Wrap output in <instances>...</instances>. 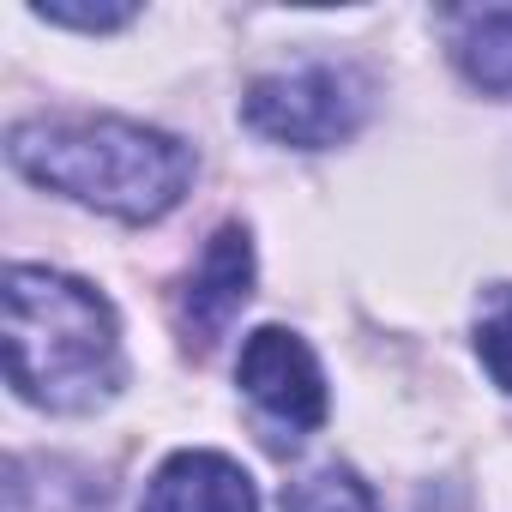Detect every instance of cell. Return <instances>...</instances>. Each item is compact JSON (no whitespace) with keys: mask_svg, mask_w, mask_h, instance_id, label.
I'll return each mask as SVG.
<instances>
[{"mask_svg":"<svg viewBox=\"0 0 512 512\" xmlns=\"http://www.w3.org/2000/svg\"><path fill=\"white\" fill-rule=\"evenodd\" d=\"M284 512H380V500L350 464H320L284 488Z\"/></svg>","mask_w":512,"mask_h":512,"instance_id":"8","label":"cell"},{"mask_svg":"<svg viewBox=\"0 0 512 512\" xmlns=\"http://www.w3.org/2000/svg\"><path fill=\"white\" fill-rule=\"evenodd\" d=\"M247 296H253V235H247L241 223H223V229L205 241L199 266L187 272V284H181V296H175V326H181L187 350L205 356V350L229 332V320L241 314Z\"/></svg>","mask_w":512,"mask_h":512,"instance_id":"5","label":"cell"},{"mask_svg":"<svg viewBox=\"0 0 512 512\" xmlns=\"http://www.w3.org/2000/svg\"><path fill=\"white\" fill-rule=\"evenodd\" d=\"M139 512H260V488L229 452H175L145 482Z\"/></svg>","mask_w":512,"mask_h":512,"instance_id":"6","label":"cell"},{"mask_svg":"<svg viewBox=\"0 0 512 512\" xmlns=\"http://www.w3.org/2000/svg\"><path fill=\"white\" fill-rule=\"evenodd\" d=\"M362 79L344 67H290V73H266L253 79L241 97V115L253 133H266L278 145L296 151H326L344 145L362 127Z\"/></svg>","mask_w":512,"mask_h":512,"instance_id":"3","label":"cell"},{"mask_svg":"<svg viewBox=\"0 0 512 512\" xmlns=\"http://www.w3.org/2000/svg\"><path fill=\"white\" fill-rule=\"evenodd\" d=\"M476 356H482V368L494 374V386L512 392V284L488 296V308H482V320H476Z\"/></svg>","mask_w":512,"mask_h":512,"instance_id":"9","label":"cell"},{"mask_svg":"<svg viewBox=\"0 0 512 512\" xmlns=\"http://www.w3.org/2000/svg\"><path fill=\"white\" fill-rule=\"evenodd\" d=\"M7 157L25 181L127 223L175 211L193 181V151L175 133L121 115H31L7 133Z\"/></svg>","mask_w":512,"mask_h":512,"instance_id":"1","label":"cell"},{"mask_svg":"<svg viewBox=\"0 0 512 512\" xmlns=\"http://www.w3.org/2000/svg\"><path fill=\"white\" fill-rule=\"evenodd\" d=\"M235 380H241V392L253 404H260L272 422H284L290 434H314L326 422V374H320L314 350L296 332H284V326L247 332Z\"/></svg>","mask_w":512,"mask_h":512,"instance_id":"4","label":"cell"},{"mask_svg":"<svg viewBox=\"0 0 512 512\" xmlns=\"http://www.w3.org/2000/svg\"><path fill=\"white\" fill-rule=\"evenodd\" d=\"M37 19H49V25H73V31H115V25H127L133 19V7H85V13H73V7H37Z\"/></svg>","mask_w":512,"mask_h":512,"instance_id":"10","label":"cell"},{"mask_svg":"<svg viewBox=\"0 0 512 512\" xmlns=\"http://www.w3.org/2000/svg\"><path fill=\"white\" fill-rule=\"evenodd\" d=\"M7 380L25 404L85 416L121 392V326L109 296L49 266L7 272Z\"/></svg>","mask_w":512,"mask_h":512,"instance_id":"2","label":"cell"},{"mask_svg":"<svg viewBox=\"0 0 512 512\" xmlns=\"http://www.w3.org/2000/svg\"><path fill=\"white\" fill-rule=\"evenodd\" d=\"M452 61L476 91L512 97V7L458 13L452 19Z\"/></svg>","mask_w":512,"mask_h":512,"instance_id":"7","label":"cell"}]
</instances>
